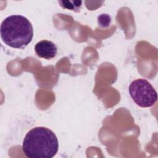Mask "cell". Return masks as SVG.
I'll use <instances>...</instances> for the list:
<instances>
[{
  "label": "cell",
  "instance_id": "3957f363",
  "mask_svg": "<svg viewBox=\"0 0 158 158\" xmlns=\"http://www.w3.org/2000/svg\"><path fill=\"white\" fill-rule=\"evenodd\" d=\"M130 96L135 102L141 107L153 106L157 99V94L151 84L146 80L139 78L129 86Z\"/></svg>",
  "mask_w": 158,
  "mask_h": 158
},
{
  "label": "cell",
  "instance_id": "6da1fadb",
  "mask_svg": "<svg viewBox=\"0 0 158 158\" xmlns=\"http://www.w3.org/2000/svg\"><path fill=\"white\" fill-rule=\"evenodd\" d=\"M59 142L55 133L44 127L30 130L22 144L25 155L29 158H52L58 151Z\"/></svg>",
  "mask_w": 158,
  "mask_h": 158
},
{
  "label": "cell",
  "instance_id": "7a4b0ae2",
  "mask_svg": "<svg viewBox=\"0 0 158 158\" xmlns=\"http://www.w3.org/2000/svg\"><path fill=\"white\" fill-rule=\"evenodd\" d=\"M0 32L4 43L17 49H24L33 37L31 23L22 15H12L6 17L1 23Z\"/></svg>",
  "mask_w": 158,
  "mask_h": 158
},
{
  "label": "cell",
  "instance_id": "8992f818",
  "mask_svg": "<svg viewBox=\"0 0 158 158\" xmlns=\"http://www.w3.org/2000/svg\"><path fill=\"white\" fill-rule=\"evenodd\" d=\"M98 25L101 28L108 27L111 22V17L107 14H102L98 17Z\"/></svg>",
  "mask_w": 158,
  "mask_h": 158
},
{
  "label": "cell",
  "instance_id": "277c9868",
  "mask_svg": "<svg viewBox=\"0 0 158 158\" xmlns=\"http://www.w3.org/2000/svg\"><path fill=\"white\" fill-rule=\"evenodd\" d=\"M35 51L38 57L46 59H51L56 56L57 49L53 42L44 40L35 44Z\"/></svg>",
  "mask_w": 158,
  "mask_h": 158
},
{
  "label": "cell",
  "instance_id": "5b68a950",
  "mask_svg": "<svg viewBox=\"0 0 158 158\" xmlns=\"http://www.w3.org/2000/svg\"><path fill=\"white\" fill-rule=\"evenodd\" d=\"M58 2L63 8L75 12L80 10L82 3V1H59Z\"/></svg>",
  "mask_w": 158,
  "mask_h": 158
}]
</instances>
